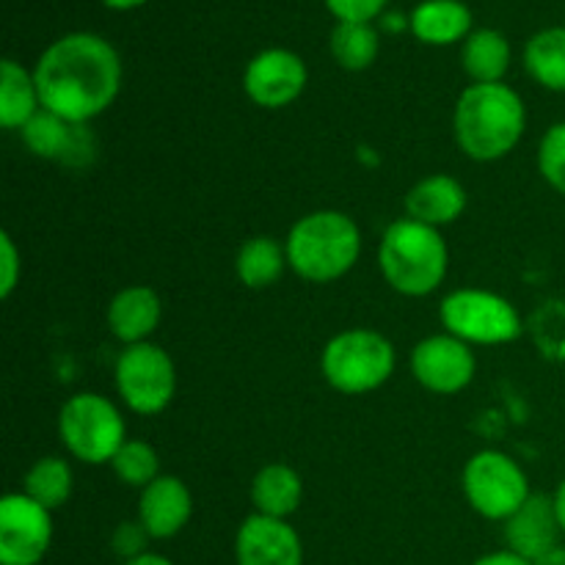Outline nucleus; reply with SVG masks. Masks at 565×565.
Instances as JSON below:
<instances>
[{"instance_id": "7ed1b4c3", "label": "nucleus", "mask_w": 565, "mask_h": 565, "mask_svg": "<svg viewBox=\"0 0 565 565\" xmlns=\"http://www.w3.org/2000/svg\"><path fill=\"white\" fill-rule=\"evenodd\" d=\"M287 263L309 285H331L351 274L362 257V230L340 210H315L292 224Z\"/></svg>"}, {"instance_id": "2f4dec72", "label": "nucleus", "mask_w": 565, "mask_h": 565, "mask_svg": "<svg viewBox=\"0 0 565 565\" xmlns=\"http://www.w3.org/2000/svg\"><path fill=\"white\" fill-rule=\"evenodd\" d=\"M390 0H326V9L340 22H373Z\"/></svg>"}, {"instance_id": "dca6fc26", "label": "nucleus", "mask_w": 565, "mask_h": 565, "mask_svg": "<svg viewBox=\"0 0 565 565\" xmlns=\"http://www.w3.org/2000/svg\"><path fill=\"white\" fill-rule=\"evenodd\" d=\"M160 318H163V303L158 292L147 285L125 287L108 303V329L125 345L149 342V337L160 326Z\"/></svg>"}, {"instance_id": "393cba45", "label": "nucleus", "mask_w": 565, "mask_h": 565, "mask_svg": "<svg viewBox=\"0 0 565 565\" xmlns=\"http://www.w3.org/2000/svg\"><path fill=\"white\" fill-rule=\"evenodd\" d=\"M331 55L348 72H362L379 58V31L370 22H337L331 31Z\"/></svg>"}, {"instance_id": "412c9836", "label": "nucleus", "mask_w": 565, "mask_h": 565, "mask_svg": "<svg viewBox=\"0 0 565 565\" xmlns=\"http://www.w3.org/2000/svg\"><path fill=\"white\" fill-rule=\"evenodd\" d=\"M287 248L268 235H257L241 246L235 257V274L248 290H265L281 279L287 268Z\"/></svg>"}, {"instance_id": "f03ea898", "label": "nucleus", "mask_w": 565, "mask_h": 565, "mask_svg": "<svg viewBox=\"0 0 565 565\" xmlns=\"http://www.w3.org/2000/svg\"><path fill=\"white\" fill-rule=\"evenodd\" d=\"M527 127V108L508 83H472L452 110L458 149L478 163H494L519 147Z\"/></svg>"}, {"instance_id": "f704fd0d", "label": "nucleus", "mask_w": 565, "mask_h": 565, "mask_svg": "<svg viewBox=\"0 0 565 565\" xmlns=\"http://www.w3.org/2000/svg\"><path fill=\"white\" fill-rule=\"evenodd\" d=\"M552 500H555L557 522H561V527H563V535H565V478H563V483L557 486V491H555V497H552Z\"/></svg>"}, {"instance_id": "5701e85b", "label": "nucleus", "mask_w": 565, "mask_h": 565, "mask_svg": "<svg viewBox=\"0 0 565 565\" xmlns=\"http://www.w3.org/2000/svg\"><path fill=\"white\" fill-rule=\"evenodd\" d=\"M524 66L535 83L565 94V28L535 33L524 47Z\"/></svg>"}, {"instance_id": "6ab92c4d", "label": "nucleus", "mask_w": 565, "mask_h": 565, "mask_svg": "<svg viewBox=\"0 0 565 565\" xmlns=\"http://www.w3.org/2000/svg\"><path fill=\"white\" fill-rule=\"evenodd\" d=\"M408 28L425 44H456L472 33V14L461 0H425L408 17Z\"/></svg>"}, {"instance_id": "9d476101", "label": "nucleus", "mask_w": 565, "mask_h": 565, "mask_svg": "<svg viewBox=\"0 0 565 565\" xmlns=\"http://www.w3.org/2000/svg\"><path fill=\"white\" fill-rule=\"evenodd\" d=\"M53 544V511L17 491L0 500V565H39Z\"/></svg>"}, {"instance_id": "6e6552de", "label": "nucleus", "mask_w": 565, "mask_h": 565, "mask_svg": "<svg viewBox=\"0 0 565 565\" xmlns=\"http://www.w3.org/2000/svg\"><path fill=\"white\" fill-rule=\"evenodd\" d=\"M461 489L472 511L491 522H508L533 494L527 472L500 450L475 452L463 467Z\"/></svg>"}, {"instance_id": "c9c22d12", "label": "nucleus", "mask_w": 565, "mask_h": 565, "mask_svg": "<svg viewBox=\"0 0 565 565\" xmlns=\"http://www.w3.org/2000/svg\"><path fill=\"white\" fill-rule=\"evenodd\" d=\"M121 565H174V563H171L169 557L154 555V552H147V555L136 557V561H127V563H121Z\"/></svg>"}, {"instance_id": "bb28decb", "label": "nucleus", "mask_w": 565, "mask_h": 565, "mask_svg": "<svg viewBox=\"0 0 565 565\" xmlns=\"http://www.w3.org/2000/svg\"><path fill=\"white\" fill-rule=\"evenodd\" d=\"M110 469L130 489H147L152 480L160 478L158 450L143 439H127L110 461Z\"/></svg>"}, {"instance_id": "c756f323", "label": "nucleus", "mask_w": 565, "mask_h": 565, "mask_svg": "<svg viewBox=\"0 0 565 565\" xmlns=\"http://www.w3.org/2000/svg\"><path fill=\"white\" fill-rule=\"evenodd\" d=\"M149 541H152V535L147 533V527H143L141 522H121L119 527L114 530V535H110V550L116 552V555L121 557V561H136V557L147 555V546Z\"/></svg>"}, {"instance_id": "423d86ee", "label": "nucleus", "mask_w": 565, "mask_h": 565, "mask_svg": "<svg viewBox=\"0 0 565 565\" xmlns=\"http://www.w3.org/2000/svg\"><path fill=\"white\" fill-rule=\"evenodd\" d=\"M58 436L72 458L103 467L114 461L119 447L127 441V428L121 412L108 397L81 392L61 406Z\"/></svg>"}, {"instance_id": "20e7f679", "label": "nucleus", "mask_w": 565, "mask_h": 565, "mask_svg": "<svg viewBox=\"0 0 565 565\" xmlns=\"http://www.w3.org/2000/svg\"><path fill=\"white\" fill-rule=\"evenodd\" d=\"M386 285L406 298H425L439 290L450 268V252L439 230L401 218L386 226L379 248Z\"/></svg>"}, {"instance_id": "9b49d317", "label": "nucleus", "mask_w": 565, "mask_h": 565, "mask_svg": "<svg viewBox=\"0 0 565 565\" xmlns=\"http://www.w3.org/2000/svg\"><path fill=\"white\" fill-rule=\"evenodd\" d=\"M478 359L472 345L452 334H434L417 342L412 351V375L434 395H458L472 384Z\"/></svg>"}, {"instance_id": "cd10ccee", "label": "nucleus", "mask_w": 565, "mask_h": 565, "mask_svg": "<svg viewBox=\"0 0 565 565\" xmlns=\"http://www.w3.org/2000/svg\"><path fill=\"white\" fill-rule=\"evenodd\" d=\"M539 171L552 191L565 196V121L552 125L541 138Z\"/></svg>"}, {"instance_id": "a211bd4d", "label": "nucleus", "mask_w": 565, "mask_h": 565, "mask_svg": "<svg viewBox=\"0 0 565 565\" xmlns=\"http://www.w3.org/2000/svg\"><path fill=\"white\" fill-rule=\"evenodd\" d=\"M303 500V480L287 463H268L252 480L254 513L290 519Z\"/></svg>"}, {"instance_id": "72a5a7b5", "label": "nucleus", "mask_w": 565, "mask_h": 565, "mask_svg": "<svg viewBox=\"0 0 565 565\" xmlns=\"http://www.w3.org/2000/svg\"><path fill=\"white\" fill-rule=\"evenodd\" d=\"M533 565H565V546H555L546 555H541L539 561H533Z\"/></svg>"}, {"instance_id": "f257e3e1", "label": "nucleus", "mask_w": 565, "mask_h": 565, "mask_svg": "<svg viewBox=\"0 0 565 565\" xmlns=\"http://www.w3.org/2000/svg\"><path fill=\"white\" fill-rule=\"evenodd\" d=\"M42 108L81 127L119 97L121 61L114 44L94 33H66L33 66Z\"/></svg>"}, {"instance_id": "a878e982", "label": "nucleus", "mask_w": 565, "mask_h": 565, "mask_svg": "<svg viewBox=\"0 0 565 565\" xmlns=\"http://www.w3.org/2000/svg\"><path fill=\"white\" fill-rule=\"evenodd\" d=\"M20 132L25 147L36 158H66V152H72V147H75V125L44 108Z\"/></svg>"}, {"instance_id": "f8f14e48", "label": "nucleus", "mask_w": 565, "mask_h": 565, "mask_svg": "<svg viewBox=\"0 0 565 565\" xmlns=\"http://www.w3.org/2000/svg\"><path fill=\"white\" fill-rule=\"evenodd\" d=\"M307 81L309 72L301 55L285 47H270L248 61L246 75H243V88H246L248 99L254 105L279 110L301 97Z\"/></svg>"}, {"instance_id": "473e14b6", "label": "nucleus", "mask_w": 565, "mask_h": 565, "mask_svg": "<svg viewBox=\"0 0 565 565\" xmlns=\"http://www.w3.org/2000/svg\"><path fill=\"white\" fill-rule=\"evenodd\" d=\"M472 565H533V563L524 561V557H519V555H513V552L500 550V552H491V555L478 557Z\"/></svg>"}, {"instance_id": "e433bc0d", "label": "nucleus", "mask_w": 565, "mask_h": 565, "mask_svg": "<svg viewBox=\"0 0 565 565\" xmlns=\"http://www.w3.org/2000/svg\"><path fill=\"white\" fill-rule=\"evenodd\" d=\"M108 9H119V11H127V9H136V6H143L147 0H103Z\"/></svg>"}, {"instance_id": "ddd939ff", "label": "nucleus", "mask_w": 565, "mask_h": 565, "mask_svg": "<svg viewBox=\"0 0 565 565\" xmlns=\"http://www.w3.org/2000/svg\"><path fill=\"white\" fill-rule=\"evenodd\" d=\"M237 565H303V544L287 519L252 513L235 535Z\"/></svg>"}, {"instance_id": "aec40b11", "label": "nucleus", "mask_w": 565, "mask_h": 565, "mask_svg": "<svg viewBox=\"0 0 565 565\" xmlns=\"http://www.w3.org/2000/svg\"><path fill=\"white\" fill-rule=\"evenodd\" d=\"M42 110L33 72L17 61L6 58L0 64V125L6 130H22Z\"/></svg>"}, {"instance_id": "1a4fd4ad", "label": "nucleus", "mask_w": 565, "mask_h": 565, "mask_svg": "<svg viewBox=\"0 0 565 565\" xmlns=\"http://www.w3.org/2000/svg\"><path fill=\"white\" fill-rule=\"evenodd\" d=\"M116 390L130 412L158 417L177 395L174 359L154 342L127 345L116 362Z\"/></svg>"}, {"instance_id": "f3484780", "label": "nucleus", "mask_w": 565, "mask_h": 565, "mask_svg": "<svg viewBox=\"0 0 565 565\" xmlns=\"http://www.w3.org/2000/svg\"><path fill=\"white\" fill-rule=\"evenodd\" d=\"M467 210V188L450 174H430L406 193V213L412 221L441 230L456 224Z\"/></svg>"}, {"instance_id": "4be33fe9", "label": "nucleus", "mask_w": 565, "mask_h": 565, "mask_svg": "<svg viewBox=\"0 0 565 565\" xmlns=\"http://www.w3.org/2000/svg\"><path fill=\"white\" fill-rule=\"evenodd\" d=\"M461 64L472 83H502L511 66V44L500 31H491V28L472 31L463 39Z\"/></svg>"}, {"instance_id": "b1692460", "label": "nucleus", "mask_w": 565, "mask_h": 565, "mask_svg": "<svg viewBox=\"0 0 565 565\" xmlns=\"http://www.w3.org/2000/svg\"><path fill=\"white\" fill-rule=\"evenodd\" d=\"M72 489H75V475L72 467L58 456L39 458L25 475V483H22V494L31 497L33 502H39L47 511H58L70 502Z\"/></svg>"}, {"instance_id": "4468645a", "label": "nucleus", "mask_w": 565, "mask_h": 565, "mask_svg": "<svg viewBox=\"0 0 565 565\" xmlns=\"http://www.w3.org/2000/svg\"><path fill=\"white\" fill-rule=\"evenodd\" d=\"M502 524H505L502 530L505 550L530 563L561 546L563 527L557 522L555 500L546 494H530V500Z\"/></svg>"}, {"instance_id": "7c9ffc66", "label": "nucleus", "mask_w": 565, "mask_h": 565, "mask_svg": "<svg viewBox=\"0 0 565 565\" xmlns=\"http://www.w3.org/2000/svg\"><path fill=\"white\" fill-rule=\"evenodd\" d=\"M22 276V254L9 232L0 235V296L11 298Z\"/></svg>"}, {"instance_id": "2eb2a0df", "label": "nucleus", "mask_w": 565, "mask_h": 565, "mask_svg": "<svg viewBox=\"0 0 565 565\" xmlns=\"http://www.w3.org/2000/svg\"><path fill=\"white\" fill-rule=\"evenodd\" d=\"M193 516L191 489L174 475H160L158 480L141 489L138 500V522L147 527L152 541H169L185 530Z\"/></svg>"}, {"instance_id": "c85d7f7f", "label": "nucleus", "mask_w": 565, "mask_h": 565, "mask_svg": "<svg viewBox=\"0 0 565 565\" xmlns=\"http://www.w3.org/2000/svg\"><path fill=\"white\" fill-rule=\"evenodd\" d=\"M535 329L544 351L565 359V303H546L535 318Z\"/></svg>"}, {"instance_id": "39448f33", "label": "nucleus", "mask_w": 565, "mask_h": 565, "mask_svg": "<svg viewBox=\"0 0 565 565\" xmlns=\"http://www.w3.org/2000/svg\"><path fill=\"white\" fill-rule=\"evenodd\" d=\"M395 348L373 329H348L331 337L320 353V373L342 395H370L395 373Z\"/></svg>"}, {"instance_id": "0eeeda50", "label": "nucleus", "mask_w": 565, "mask_h": 565, "mask_svg": "<svg viewBox=\"0 0 565 565\" xmlns=\"http://www.w3.org/2000/svg\"><path fill=\"white\" fill-rule=\"evenodd\" d=\"M439 318L447 334L458 337L467 345H508L524 331L519 309L508 298L480 287H463L445 296Z\"/></svg>"}]
</instances>
